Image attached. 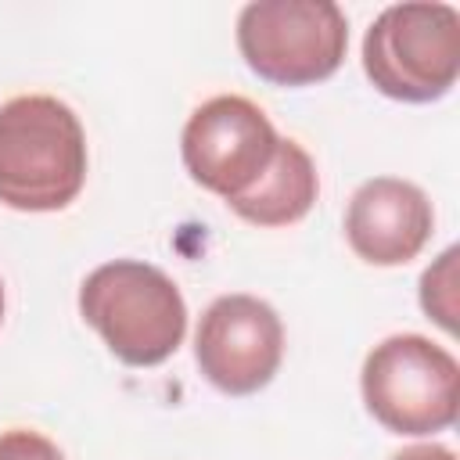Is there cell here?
<instances>
[{
    "label": "cell",
    "mask_w": 460,
    "mask_h": 460,
    "mask_svg": "<svg viewBox=\"0 0 460 460\" xmlns=\"http://www.w3.org/2000/svg\"><path fill=\"white\" fill-rule=\"evenodd\" d=\"M86 169V129L65 101L18 93L0 104V205L61 212L83 194Z\"/></svg>",
    "instance_id": "cell-1"
},
{
    "label": "cell",
    "mask_w": 460,
    "mask_h": 460,
    "mask_svg": "<svg viewBox=\"0 0 460 460\" xmlns=\"http://www.w3.org/2000/svg\"><path fill=\"white\" fill-rule=\"evenodd\" d=\"M79 316L126 367H162L187 334V302L176 280L144 259H111L79 284Z\"/></svg>",
    "instance_id": "cell-2"
},
{
    "label": "cell",
    "mask_w": 460,
    "mask_h": 460,
    "mask_svg": "<svg viewBox=\"0 0 460 460\" xmlns=\"http://www.w3.org/2000/svg\"><path fill=\"white\" fill-rule=\"evenodd\" d=\"M359 395L385 431L406 438L438 435L460 413V363L424 334H388L363 359Z\"/></svg>",
    "instance_id": "cell-3"
},
{
    "label": "cell",
    "mask_w": 460,
    "mask_h": 460,
    "mask_svg": "<svg viewBox=\"0 0 460 460\" xmlns=\"http://www.w3.org/2000/svg\"><path fill=\"white\" fill-rule=\"evenodd\" d=\"M363 72L392 101H442L460 75V11L442 0L385 7L363 36Z\"/></svg>",
    "instance_id": "cell-4"
},
{
    "label": "cell",
    "mask_w": 460,
    "mask_h": 460,
    "mask_svg": "<svg viewBox=\"0 0 460 460\" xmlns=\"http://www.w3.org/2000/svg\"><path fill=\"white\" fill-rule=\"evenodd\" d=\"M237 50L270 86H316L349 50V18L334 0H255L237 14Z\"/></svg>",
    "instance_id": "cell-5"
},
{
    "label": "cell",
    "mask_w": 460,
    "mask_h": 460,
    "mask_svg": "<svg viewBox=\"0 0 460 460\" xmlns=\"http://www.w3.org/2000/svg\"><path fill=\"white\" fill-rule=\"evenodd\" d=\"M277 147V126L255 101L241 93L208 97L190 111L180 133L183 169L201 190L219 194L226 205L259 183Z\"/></svg>",
    "instance_id": "cell-6"
},
{
    "label": "cell",
    "mask_w": 460,
    "mask_h": 460,
    "mask_svg": "<svg viewBox=\"0 0 460 460\" xmlns=\"http://www.w3.org/2000/svg\"><path fill=\"white\" fill-rule=\"evenodd\" d=\"M194 359L216 392L234 399L255 395L284 363V320L259 295H219L198 320Z\"/></svg>",
    "instance_id": "cell-7"
},
{
    "label": "cell",
    "mask_w": 460,
    "mask_h": 460,
    "mask_svg": "<svg viewBox=\"0 0 460 460\" xmlns=\"http://www.w3.org/2000/svg\"><path fill=\"white\" fill-rule=\"evenodd\" d=\"M435 234L431 198L402 176L363 180L345 205V241L367 266H406Z\"/></svg>",
    "instance_id": "cell-8"
},
{
    "label": "cell",
    "mask_w": 460,
    "mask_h": 460,
    "mask_svg": "<svg viewBox=\"0 0 460 460\" xmlns=\"http://www.w3.org/2000/svg\"><path fill=\"white\" fill-rule=\"evenodd\" d=\"M316 198H320L316 162L309 158V151L298 140L280 137V147H277L270 169L259 176V183L248 194H241L226 208L252 226L277 230V226H291V223L305 219L309 208L316 205Z\"/></svg>",
    "instance_id": "cell-9"
},
{
    "label": "cell",
    "mask_w": 460,
    "mask_h": 460,
    "mask_svg": "<svg viewBox=\"0 0 460 460\" xmlns=\"http://www.w3.org/2000/svg\"><path fill=\"white\" fill-rule=\"evenodd\" d=\"M456 259H460V252L446 248L420 273V288H417L424 316L435 320L446 334H456V309H460V298H456Z\"/></svg>",
    "instance_id": "cell-10"
},
{
    "label": "cell",
    "mask_w": 460,
    "mask_h": 460,
    "mask_svg": "<svg viewBox=\"0 0 460 460\" xmlns=\"http://www.w3.org/2000/svg\"><path fill=\"white\" fill-rule=\"evenodd\" d=\"M0 460H65V453L32 428H7L0 431Z\"/></svg>",
    "instance_id": "cell-11"
},
{
    "label": "cell",
    "mask_w": 460,
    "mask_h": 460,
    "mask_svg": "<svg viewBox=\"0 0 460 460\" xmlns=\"http://www.w3.org/2000/svg\"><path fill=\"white\" fill-rule=\"evenodd\" d=\"M392 460H456V453L449 446H438V442H417V446L399 449Z\"/></svg>",
    "instance_id": "cell-12"
},
{
    "label": "cell",
    "mask_w": 460,
    "mask_h": 460,
    "mask_svg": "<svg viewBox=\"0 0 460 460\" xmlns=\"http://www.w3.org/2000/svg\"><path fill=\"white\" fill-rule=\"evenodd\" d=\"M0 323H4V280H0Z\"/></svg>",
    "instance_id": "cell-13"
}]
</instances>
